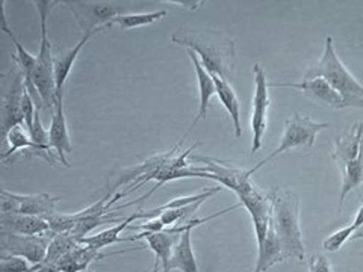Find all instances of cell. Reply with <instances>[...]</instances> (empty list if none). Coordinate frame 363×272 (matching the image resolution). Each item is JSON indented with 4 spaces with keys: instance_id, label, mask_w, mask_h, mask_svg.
Returning <instances> with one entry per match:
<instances>
[{
    "instance_id": "d6986e66",
    "label": "cell",
    "mask_w": 363,
    "mask_h": 272,
    "mask_svg": "<svg viewBox=\"0 0 363 272\" xmlns=\"http://www.w3.org/2000/svg\"><path fill=\"white\" fill-rule=\"evenodd\" d=\"M189 60L196 68V73H197V79H199V88H200V103H199V115L196 117V120L192 121L189 130L186 132V135L184 138L186 140V136L189 135V132L197 126V123L206 118V113H208V108H209V101L211 98L217 94V86H215V82L212 76L206 72V68H204L199 60V56L192 52V50H186Z\"/></svg>"
},
{
    "instance_id": "7a4b0ae2",
    "label": "cell",
    "mask_w": 363,
    "mask_h": 272,
    "mask_svg": "<svg viewBox=\"0 0 363 272\" xmlns=\"http://www.w3.org/2000/svg\"><path fill=\"white\" fill-rule=\"evenodd\" d=\"M268 194L272 204L271 221L281 244L283 262L289 259L303 262L306 259V251L300 229L298 194H295L288 188H274Z\"/></svg>"
},
{
    "instance_id": "603a6c76",
    "label": "cell",
    "mask_w": 363,
    "mask_h": 272,
    "mask_svg": "<svg viewBox=\"0 0 363 272\" xmlns=\"http://www.w3.org/2000/svg\"><path fill=\"white\" fill-rule=\"evenodd\" d=\"M192 230L194 229H189L182 233L180 241L174 248L172 259H169V271L177 269L182 272H200L196 262L194 249H192V242H191Z\"/></svg>"
},
{
    "instance_id": "ac0fdd59",
    "label": "cell",
    "mask_w": 363,
    "mask_h": 272,
    "mask_svg": "<svg viewBox=\"0 0 363 272\" xmlns=\"http://www.w3.org/2000/svg\"><path fill=\"white\" fill-rule=\"evenodd\" d=\"M5 141H6V144L9 145V149L2 154V161H4L5 164L8 162V159H11V161H13L14 154L21 153V152H23V153L28 152L30 156H38V157L43 159V161H45V162H48V164L52 165V166H55V164L58 162V159L43 153V152L38 149V147L32 142L30 135L26 133L25 128L18 126V128H14L13 130H9L8 135L5 136Z\"/></svg>"
},
{
    "instance_id": "7c38bea8",
    "label": "cell",
    "mask_w": 363,
    "mask_h": 272,
    "mask_svg": "<svg viewBox=\"0 0 363 272\" xmlns=\"http://www.w3.org/2000/svg\"><path fill=\"white\" fill-rule=\"evenodd\" d=\"M191 162L194 164H203L200 169L203 173L213 174V180L218 181L221 186H225L232 189L235 194H238L244 186H247L252 181V176L244 169L235 168L229 162L220 161L215 157H204V156H192Z\"/></svg>"
},
{
    "instance_id": "9c48e42d",
    "label": "cell",
    "mask_w": 363,
    "mask_h": 272,
    "mask_svg": "<svg viewBox=\"0 0 363 272\" xmlns=\"http://www.w3.org/2000/svg\"><path fill=\"white\" fill-rule=\"evenodd\" d=\"M255 73V97H253V112H252V130H253V142L252 153L262 149V140L267 132L268 124V109L271 105V98L268 93V82L264 68L259 64L253 67Z\"/></svg>"
},
{
    "instance_id": "f546056e",
    "label": "cell",
    "mask_w": 363,
    "mask_h": 272,
    "mask_svg": "<svg viewBox=\"0 0 363 272\" xmlns=\"http://www.w3.org/2000/svg\"><path fill=\"white\" fill-rule=\"evenodd\" d=\"M32 264L25 257L4 254L0 259V272H33L37 271L38 265L30 266Z\"/></svg>"
},
{
    "instance_id": "7402d4cb",
    "label": "cell",
    "mask_w": 363,
    "mask_h": 272,
    "mask_svg": "<svg viewBox=\"0 0 363 272\" xmlns=\"http://www.w3.org/2000/svg\"><path fill=\"white\" fill-rule=\"evenodd\" d=\"M283 262V251L279 236L274 230L272 221H269V229L264 245L257 249V262L253 272H267L271 266Z\"/></svg>"
},
{
    "instance_id": "ba28073f",
    "label": "cell",
    "mask_w": 363,
    "mask_h": 272,
    "mask_svg": "<svg viewBox=\"0 0 363 272\" xmlns=\"http://www.w3.org/2000/svg\"><path fill=\"white\" fill-rule=\"evenodd\" d=\"M58 201V197H53L49 194L20 196L13 194V192H9L6 189H2V192H0V208H2V213L28 215V217L45 218L48 215L55 212Z\"/></svg>"
},
{
    "instance_id": "e575fe53",
    "label": "cell",
    "mask_w": 363,
    "mask_h": 272,
    "mask_svg": "<svg viewBox=\"0 0 363 272\" xmlns=\"http://www.w3.org/2000/svg\"><path fill=\"white\" fill-rule=\"evenodd\" d=\"M33 272H64V271L58 269V268L53 266V265H50V266H43V265H38L37 271H33Z\"/></svg>"
},
{
    "instance_id": "484cf974",
    "label": "cell",
    "mask_w": 363,
    "mask_h": 272,
    "mask_svg": "<svg viewBox=\"0 0 363 272\" xmlns=\"http://www.w3.org/2000/svg\"><path fill=\"white\" fill-rule=\"evenodd\" d=\"M221 189H223L221 186H217V188L203 191V192H200V194H196V196H188V197L174 198V200H172V201H168V203L162 204L161 208H156V209H152V210H140V212H138V218H140V220H150V218L159 217V215H161L164 210L185 208V206H189V204H194V203L201 201V200L206 201L208 198H211L212 196L217 194V192H220Z\"/></svg>"
},
{
    "instance_id": "8d00e7d4",
    "label": "cell",
    "mask_w": 363,
    "mask_h": 272,
    "mask_svg": "<svg viewBox=\"0 0 363 272\" xmlns=\"http://www.w3.org/2000/svg\"><path fill=\"white\" fill-rule=\"evenodd\" d=\"M356 239H363V225L359 227V229L354 232V234L351 236L350 241H356Z\"/></svg>"
},
{
    "instance_id": "8fae6325",
    "label": "cell",
    "mask_w": 363,
    "mask_h": 272,
    "mask_svg": "<svg viewBox=\"0 0 363 272\" xmlns=\"http://www.w3.org/2000/svg\"><path fill=\"white\" fill-rule=\"evenodd\" d=\"M26 93V85H25V74L16 65L11 70V81L9 88L4 98L2 105V132L4 136L8 135L9 130L14 128H25V120H23V112H21V103H23V96Z\"/></svg>"
},
{
    "instance_id": "5bb4252c",
    "label": "cell",
    "mask_w": 363,
    "mask_h": 272,
    "mask_svg": "<svg viewBox=\"0 0 363 272\" xmlns=\"http://www.w3.org/2000/svg\"><path fill=\"white\" fill-rule=\"evenodd\" d=\"M49 145L50 149L56 153L61 164L67 168H70V162H68L67 154L72 153V141L70 135H68L67 129V120L64 112V94H58V103L53 110L50 129H49Z\"/></svg>"
},
{
    "instance_id": "cb8c5ba5",
    "label": "cell",
    "mask_w": 363,
    "mask_h": 272,
    "mask_svg": "<svg viewBox=\"0 0 363 272\" xmlns=\"http://www.w3.org/2000/svg\"><path fill=\"white\" fill-rule=\"evenodd\" d=\"M138 212L136 213H132L130 217H128L124 221H121L120 224L113 225V227H109V229L100 232L97 234H93V236H88L85 237V239H82L81 242L82 244H86L89 246H93L96 249H99V251H101V249L106 248V246H111L113 244L117 242H128V237H121V233L123 230H126L130 227L132 222L138 221Z\"/></svg>"
},
{
    "instance_id": "6da1fadb",
    "label": "cell",
    "mask_w": 363,
    "mask_h": 272,
    "mask_svg": "<svg viewBox=\"0 0 363 272\" xmlns=\"http://www.w3.org/2000/svg\"><path fill=\"white\" fill-rule=\"evenodd\" d=\"M172 41L194 52L209 74L229 82L236 68V44L224 33L212 29H184L172 35Z\"/></svg>"
},
{
    "instance_id": "e0dca14e",
    "label": "cell",
    "mask_w": 363,
    "mask_h": 272,
    "mask_svg": "<svg viewBox=\"0 0 363 272\" xmlns=\"http://www.w3.org/2000/svg\"><path fill=\"white\" fill-rule=\"evenodd\" d=\"M0 229H2V233H13L21 236H37L48 233L50 230L49 222L44 218L14 213L0 215Z\"/></svg>"
},
{
    "instance_id": "ffe728a7",
    "label": "cell",
    "mask_w": 363,
    "mask_h": 272,
    "mask_svg": "<svg viewBox=\"0 0 363 272\" xmlns=\"http://www.w3.org/2000/svg\"><path fill=\"white\" fill-rule=\"evenodd\" d=\"M97 33L99 32H91V33H86V35H82L79 42L73 45V49L68 50L65 55H61L60 58H55V81H56V91H58V94H64L65 82L72 73V68L77 60L79 53L82 52L86 42L93 37H96Z\"/></svg>"
},
{
    "instance_id": "3957f363",
    "label": "cell",
    "mask_w": 363,
    "mask_h": 272,
    "mask_svg": "<svg viewBox=\"0 0 363 272\" xmlns=\"http://www.w3.org/2000/svg\"><path fill=\"white\" fill-rule=\"evenodd\" d=\"M315 77L325 79L342 98L345 108H363V86L340 62L332 37H327L321 58L313 62L304 74V79Z\"/></svg>"
},
{
    "instance_id": "f1b7e54d",
    "label": "cell",
    "mask_w": 363,
    "mask_h": 272,
    "mask_svg": "<svg viewBox=\"0 0 363 272\" xmlns=\"http://www.w3.org/2000/svg\"><path fill=\"white\" fill-rule=\"evenodd\" d=\"M49 222V229L55 234L61 233H72L76 227V221L73 218V213H50L44 218Z\"/></svg>"
},
{
    "instance_id": "d6a6232c",
    "label": "cell",
    "mask_w": 363,
    "mask_h": 272,
    "mask_svg": "<svg viewBox=\"0 0 363 272\" xmlns=\"http://www.w3.org/2000/svg\"><path fill=\"white\" fill-rule=\"evenodd\" d=\"M309 272H333V268L327 257L323 254H316L309 260Z\"/></svg>"
},
{
    "instance_id": "83f0119b",
    "label": "cell",
    "mask_w": 363,
    "mask_h": 272,
    "mask_svg": "<svg viewBox=\"0 0 363 272\" xmlns=\"http://www.w3.org/2000/svg\"><path fill=\"white\" fill-rule=\"evenodd\" d=\"M168 11L161 9L155 11V13H138V14H123L113 18L111 21V26L118 25L121 29H135L153 25V23L159 21L161 18L167 17Z\"/></svg>"
},
{
    "instance_id": "4316f807",
    "label": "cell",
    "mask_w": 363,
    "mask_h": 272,
    "mask_svg": "<svg viewBox=\"0 0 363 272\" xmlns=\"http://www.w3.org/2000/svg\"><path fill=\"white\" fill-rule=\"evenodd\" d=\"M81 244V241L73 233H61V234H55L52 237V241L49 244L48 249V256H45V260L43 262V266H50L55 265L61 257L68 254L72 251L74 246Z\"/></svg>"
},
{
    "instance_id": "8992f818",
    "label": "cell",
    "mask_w": 363,
    "mask_h": 272,
    "mask_svg": "<svg viewBox=\"0 0 363 272\" xmlns=\"http://www.w3.org/2000/svg\"><path fill=\"white\" fill-rule=\"evenodd\" d=\"M72 11L84 35L91 32H104L111 28V21L126 13V8L118 2H101V0H77V2H62Z\"/></svg>"
},
{
    "instance_id": "d4e9b609",
    "label": "cell",
    "mask_w": 363,
    "mask_h": 272,
    "mask_svg": "<svg viewBox=\"0 0 363 272\" xmlns=\"http://www.w3.org/2000/svg\"><path fill=\"white\" fill-rule=\"evenodd\" d=\"M342 188H340L339 194V210L342 209L345 197L351 191H354L363 183V142L360 145L359 156L347 164V166L342 169Z\"/></svg>"
},
{
    "instance_id": "5b68a950",
    "label": "cell",
    "mask_w": 363,
    "mask_h": 272,
    "mask_svg": "<svg viewBox=\"0 0 363 272\" xmlns=\"http://www.w3.org/2000/svg\"><path fill=\"white\" fill-rule=\"evenodd\" d=\"M330 124L328 123H316L308 115H300V113H294L291 118L285 121V129H283L281 140L277 149L272 152L268 157H265L262 162L248 169L250 176H253L259 168H262L267 162L272 161L279 154L289 152L292 149H298V147H311L315 144L316 136L324 129H327Z\"/></svg>"
},
{
    "instance_id": "9a60e30c",
    "label": "cell",
    "mask_w": 363,
    "mask_h": 272,
    "mask_svg": "<svg viewBox=\"0 0 363 272\" xmlns=\"http://www.w3.org/2000/svg\"><path fill=\"white\" fill-rule=\"evenodd\" d=\"M140 248H133V249H140ZM133 249H124V251H116V253H101L99 249L81 242L77 246H74L70 253L61 257L53 266H56L64 272H88L89 265L96 262V260H101L108 256L124 254V253L133 251Z\"/></svg>"
},
{
    "instance_id": "4dcf8cb0",
    "label": "cell",
    "mask_w": 363,
    "mask_h": 272,
    "mask_svg": "<svg viewBox=\"0 0 363 272\" xmlns=\"http://www.w3.org/2000/svg\"><path fill=\"white\" fill-rule=\"evenodd\" d=\"M356 225L351 224L348 227H344V229H340L337 232H335L332 236H328L327 239L323 242V248L328 253H335L337 251L339 248H342V245L351 239V236L354 234L356 232Z\"/></svg>"
},
{
    "instance_id": "2e32d148",
    "label": "cell",
    "mask_w": 363,
    "mask_h": 272,
    "mask_svg": "<svg viewBox=\"0 0 363 272\" xmlns=\"http://www.w3.org/2000/svg\"><path fill=\"white\" fill-rule=\"evenodd\" d=\"M362 142H363V121L353 124L350 129L344 130L339 136H336L335 147L330 156L337 164L339 171H342L348 162L354 161V159L359 156Z\"/></svg>"
},
{
    "instance_id": "4fadbf2b",
    "label": "cell",
    "mask_w": 363,
    "mask_h": 272,
    "mask_svg": "<svg viewBox=\"0 0 363 272\" xmlns=\"http://www.w3.org/2000/svg\"><path fill=\"white\" fill-rule=\"evenodd\" d=\"M269 86H280V88H294L298 89L304 96H308L311 100L316 101V103L333 108V109H344V101L336 91L330 86L325 79L315 77V79H303V82H286V84H271Z\"/></svg>"
},
{
    "instance_id": "44dd1931",
    "label": "cell",
    "mask_w": 363,
    "mask_h": 272,
    "mask_svg": "<svg viewBox=\"0 0 363 272\" xmlns=\"http://www.w3.org/2000/svg\"><path fill=\"white\" fill-rule=\"evenodd\" d=\"M215 86H217V96L220 97L221 105L225 108V110L229 112V117L233 123V130L236 138H241L242 135V128H241V106H240V100L236 97V93L233 91L232 85L221 79L217 74H211Z\"/></svg>"
},
{
    "instance_id": "277c9868",
    "label": "cell",
    "mask_w": 363,
    "mask_h": 272,
    "mask_svg": "<svg viewBox=\"0 0 363 272\" xmlns=\"http://www.w3.org/2000/svg\"><path fill=\"white\" fill-rule=\"evenodd\" d=\"M38 16H40V26H41V38H40V50L37 55V67L32 73V77L28 81H32L37 86L38 93L44 101V109L53 112L58 103V91H56L55 81V56L52 53V44L48 37V18L50 11L55 5L60 2L53 0H33Z\"/></svg>"
},
{
    "instance_id": "d590c367",
    "label": "cell",
    "mask_w": 363,
    "mask_h": 272,
    "mask_svg": "<svg viewBox=\"0 0 363 272\" xmlns=\"http://www.w3.org/2000/svg\"><path fill=\"white\" fill-rule=\"evenodd\" d=\"M354 225H356V229H359L360 225H363V204L360 206V209H359V212H357V215H356V218H354V222H353Z\"/></svg>"
},
{
    "instance_id": "836d02e7",
    "label": "cell",
    "mask_w": 363,
    "mask_h": 272,
    "mask_svg": "<svg viewBox=\"0 0 363 272\" xmlns=\"http://www.w3.org/2000/svg\"><path fill=\"white\" fill-rule=\"evenodd\" d=\"M165 4H173V5H180V6H184V8H188V9H191V11H194V9H199L201 5H203V2H196V0H189V2H185V0H165Z\"/></svg>"
},
{
    "instance_id": "30bf717a",
    "label": "cell",
    "mask_w": 363,
    "mask_h": 272,
    "mask_svg": "<svg viewBox=\"0 0 363 272\" xmlns=\"http://www.w3.org/2000/svg\"><path fill=\"white\" fill-rule=\"evenodd\" d=\"M53 236L55 233H52L50 230L48 233L37 236L2 233V249L4 253H8L11 256L25 257L32 264V266L43 265Z\"/></svg>"
},
{
    "instance_id": "1f68e13d",
    "label": "cell",
    "mask_w": 363,
    "mask_h": 272,
    "mask_svg": "<svg viewBox=\"0 0 363 272\" xmlns=\"http://www.w3.org/2000/svg\"><path fill=\"white\" fill-rule=\"evenodd\" d=\"M21 112H23V120H25V126L28 133L30 132L32 126H33V121H35V115H37V106L33 103L32 97L29 96V93L26 91L25 96H23V103H21Z\"/></svg>"
},
{
    "instance_id": "52a82bcc",
    "label": "cell",
    "mask_w": 363,
    "mask_h": 272,
    "mask_svg": "<svg viewBox=\"0 0 363 272\" xmlns=\"http://www.w3.org/2000/svg\"><path fill=\"white\" fill-rule=\"evenodd\" d=\"M241 206H244L253 220V227L257 239V249L264 245L269 229V221L272 215V204L268 192L260 191L252 181L238 192Z\"/></svg>"
}]
</instances>
